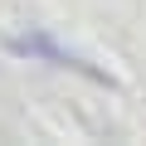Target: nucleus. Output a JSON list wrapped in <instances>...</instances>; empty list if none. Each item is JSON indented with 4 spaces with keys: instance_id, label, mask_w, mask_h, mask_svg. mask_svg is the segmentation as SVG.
<instances>
[{
    "instance_id": "f257e3e1",
    "label": "nucleus",
    "mask_w": 146,
    "mask_h": 146,
    "mask_svg": "<svg viewBox=\"0 0 146 146\" xmlns=\"http://www.w3.org/2000/svg\"><path fill=\"white\" fill-rule=\"evenodd\" d=\"M5 49L15 54V58H39V63H49V68H73V73H83V78H93V83H112L102 68H93L88 58H78L73 49H63L49 29H29V34H10L5 39Z\"/></svg>"
}]
</instances>
